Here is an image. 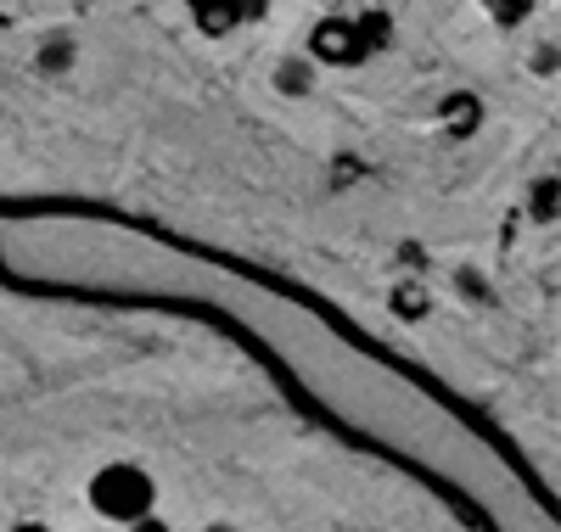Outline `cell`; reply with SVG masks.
<instances>
[{"instance_id": "9", "label": "cell", "mask_w": 561, "mask_h": 532, "mask_svg": "<svg viewBox=\"0 0 561 532\" xmlns=\"http://www.w3.org/2000/svg\"><path fill=\"white\" fill-rule=\"evenodd\" d=\"M203 532H237V527H203Z\"/></svg>"}, {"instance_id": "6", "label": "cell", "mask_w": 561, "mask_h": 532, "mask_svg": "<svg viewBox=\"0 0 561 532\" xmlns=\"http://www.w3.org/2000/svg\"><path fill=\"white\" fill-rule=\"evenodd\" d=\"M393 314L421 320V314H427V292H421V286H399V292H393Z\"/></svg>"}, {"instance_id": "3", "label": "cell", "mask_w": 561, "mask_h": 532, "mask_svg": "<svg viewBox=\"0 0 561 532\" xmlns=\"http://www.w3.org/2000/svg\"><path fill=\"white\" fill-rule=\"evenodd\" d=\"M185 7H192V18H197V28L208 39H225L230 28L253 23L264 12V0H185Z\"/></svg>"}, {"instance_id": "4", "label": "cell", "mask_w": 561, "mask_h": 532, "mask_svg": "<svg viewBox=\"0 0 561 532\" xmlns=\"http://www.w3.org/2000/svg\"><path fill=\"white\" fill-rule=\"evenodd\" d=\"M444 124H455V135H472L478 102H472V95H455V102H444Z\"/></svg>"}, {"instance_id": "2", "label": "cell", "mask_w": 561, "mask_h": 532, "mask_svg": "<svg viewBox=\"0 0 561 532\" xmlns=\"http://www.w3.org/2000/svg\"><path fill=\"white\" fill-rule=\"evenodd\" d=\"M309 57L325 62V68H354V62H365V45H359L354 18H320V23L309 28Z\"/></svg>"}, {"instance_id": "7", "label": "cell", "mask_w": 561, "mask_h": 532, "mask_svg": "<svg viewBox=\"0 0 561 532\" xmlns=\"http://www.w3.org/2000/svg\"><path fill=\"white\" fill-rule=\"evenodd\" d=\"M124 532H169V521H163V516L152 510V516H140V521H129Z\"/></svg>"}, {"instance_id": "5", "label": "cell", "mask_w": 561, "mask_h": 532, "mask_svg": "<svg viewBox=\"0 0 561 532\" xmlns=\"http://www.w3.org/2000/svg\"><path fill=\"white\" fill-rule=\"evenodd\" d=\"M483 12H489L494 23H505V28H511V23H523V18L534 12V0H483Z\"/></svg>"}, {"instance_id": "1", "label": "cell", "mask_w": 561, "mask_h": 532, "mask_svg": "<svg viewBox=\"0 0 561 532\" xmlns=\"http://www.w3.org/2000/svg\"><path fill=\"white\" fill-rule=\"evenodd\" d=\"M84 499H90V510H96L102 521L129 527V521H140V516H152V510H158V482H152L147 465L113 460V465H102L96 476L84 482Z\"/></svg>"}, {"instance_id": "8", "label": "cell", "mask_w": 561, "mask_h": 532, "mask_svg": "<svg viewBox=\"0 0 561 532\" xmlns=\"http://www.w3.org/2000/svg\"><path fill=\"white\" fill-rule=\"evenodd\" d=\"M12 532H51V527H45V521H18Z\"/></svg>"}]
</instances>
